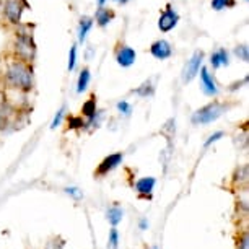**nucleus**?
<instances>
[{"label": "nucleus", "mask_w": 249, "mask_h": 249, "mask_svg": "<svg viewBox=\"0 0 249 249\" xmlns=\"http://www.w3.org/2000/svg\"><path fill=\"white\" fill-rule=\"evenodd\" d=\"M3 78H5V83L8 87L17 88L20 91H30L33 85H35L31 64L23 62V60L17 57H13L12 60L7 62Z\"/></svg>", "instance_id": "nucleus-1"}, {"label": "nucleus", "mask_w": 249, "mask_h": 249, "mask_svg": "<svg viewBox=\"0 0 249 249\" xmlns=\"http://www.w3.org/2000/svg\"><path fill=\"white\" fill-rule=\"evenodd\" d=\"M227 103H220V101H212L209 105H205L204 107L197 109L192 116V122L194 124H210V122L217 121L225 111L228 109Z\"/></svg>", "instance_id": "nucleus-2"}, {"label": "nucleus", "mask_w": 249, "mask_h": 249, "mask_svg": "<svg viewBox=\"0 0 249 249\" xmlns=\"http://www.w3.org/2000/svg\"><path fill=\"white\" fill-rule=\"evenodd\" d=\"M35 53H36V48H35V43H33L31 36L25 35V33L18 35L15 41V57L26 64H31L33 59H35Z\"/></svg>", "instance_id": "nucleus-3"}, {"label": "nucleus", "mask_w": 249, "mask_h": 249, "mask_svg": "<svg viewBox=\"0 0 249 249\" xmlns=\"http://www.w3.org/2000/svg\"><path fill=\"white\" fill-rule=\"evenodd\" d=\"M122 158H124V155H122L121 152L107 155V157L103 158L101 163L98 164V168L95 170V176L96 178H103V176L109 175L112 170H116V168L122 163Z\"/></svg>", "instance_id": "nucleus-4"}, {"label": "nucleus", "mask_w": 249, "mask_h": 249, "mask_svg": "<svg viewBox=\"0 0 249 249\" xmlns=\"http://www.w3.org/2000/svg\"><path fill=\"white\" fill-rule=\"evenodd\" d=\"M26 8V2L25 0H7L5 2V17L7 20L13 23V25H18L21 21V13Z\"/></svg>", "instance_id": "nucleus-5"}, {"label": "nucleus", "mask_w": 249, "mask_h": 249, "mask_svg": "<svg viewBox=\"0 0 249 249\" xmlns=\"http://www.w3.org/2000/svg\"><path fill=\"white\" fill-rule=\"evenodd\" d=\"M178 21H179V15L173 10L171 5H168L166 8H164V12L160 15V20H158V28L160 31L163 33H168L171 31L173 28H175L178 25Z\"/></svg>", "instance_id": "nucleus-6"}, {"label": "nucleus", "mask_w": 249, "mask_h": 249, "mask_svg": "<svg viewBox=\"0 0 249 249\" xmlns=\"http://www.w3.org/2000/svg\"><path fill=\"white\" fill-rule=\"evenodd\" d=\"M202 60H204V53H202V51H196L194 55L191 57V60H187V65L184 69V75H182V80H184L186 83L191 82V80L199 73Z\"/></svg>", "instance_id": "nucleus-7"}, {"label": "nucleus", "mask_w": 249, "mask_h": 249, "mask_svg": "<svg viewBox=\"0 0 249 249\" xmlns=\"http://www.w3.org/2000/svg\"><path fill=\"white\" fill-rule=\"evenodd\" d=\"M200 87H202V91H204L207 96H217L218 87L207 67H200Z\"/></svg>", "instance_id": "nucleus-8"}, {"label": "nucleus", "mask_w": 249, "mask_h": 249, "mask_svg": "<svg viewBox=\"0 0 249 249\" xmlns=\"http://www.w3.org/2000/svg\"><path fill=\"white\" fill-rule=\"evenodd\" d=\"M135 59H137V54H135V51L132 48H129V46L121 44L119 48L116 49V60L121 67H130V65L135 62Z\"/></svg>", "instance_id": "nucleus-9"}, {"label": "nucleus", "mask_w": 249, "mask_h": 249, "mask_svg": "<svg viewBox=\"0 0 249 249\" xmlns=\"http://www.w3.org/2000/svg\"><path fill=\"white\" fill-rule=\"evenodd\" d=\"M150 54H152L155 59L164 60V59L171 57L173 48H171V44L168 43V41L158 39V41H155V43H153L152 46H150Z\"/></svg>", "instance_id": "nucleus-10"}, {"label": "nucleus", "mask_w": 249, "mask_h": 249, "mask_svg": "<svg viewBox=\"0 0 249 249\" xmlns=\"http://www.w3.org/2000/svg\"><path fill=\"white\" fill-rule=\"evenodd\" d=\"M155 184H157V179L152 176L140 178V179L135 182V191H137L140 199H150V197H152V192L155 189Z\"/></svg>", "instance_id": "nucleus-11"}, {"label": "nucleus", "mask_w": 249, "mask_h": 249, "mask_svg": "<svg viewBox=\"0 0 249 249\" xmlns=\"http://www.w3.org/2000/svg\"><path fill=\"white\" fill-rule=\"evenodd\" d=\"M106 218H107V222L111 223V227L116 228L117 225L122 222V218H124V210H122L119 205H112V207L107 209Z\"/></svg>", "instance_id": "nucleus-12"}, {"label": "nucleus", "mask_w": 249, "mask_h": 249, "mask_svg": "<svg viewBox=\"0 0 249 249\" xmlns=\"http://www.w3.org/2000/svg\"><path fill=\"white\" fill-rule=\"evenodd\" d=\"M228 62L230 60H228L227 49H218L210 55V64H212L213 69H218V67H222V65H228Z\"/></svg>", "instance_id": "nucleus-13"}, {"label": "nucleus", "mask_w": 249, "mask_h": 249, "mask_svg": "<svg viewBox=\"0 0 249 249\" xmlns=\"http://www.w3.org/2000/svg\"><path fill=\"white\" fill-rule=\"evenodd\" d=\"M82 117H87L88 121H93L96 117V98H95V95H91L90 100L82 106Z\"/></svg>", "instance_id": "nucleus-14"}, {"label": "nucleus", "mask_w": 249, "mask_h": 249, "mask_svg": "<svg viewBox=\"0 0 249 249\" xmlns=\"http://www.w3.org/2000/svg\"><path fill=\"white\" fill-rule=\"evenodd\" d=\"M116 17V13L111 10V8H100V10L96 12V23H98V26H106L107 23H109L112 18Z\"/></svg>", "instance_id": "nucleus-15"}, {"label": "nucleus", "mask_w": 249, "mask_h": 249, "mask_svg": "<svg viewBox=\"0 0 249 249\" xmlns=\"http://www.w3.org/2000/svg\"><path fill=\"white\" fill-rule=\"evenodd\" d=\"M93 25V20L90 17H83L82 20H80V28H78V41L80 43H83L87 37V33L90 31V28Z\"/></svg>", "instance_id": "nucleus-16"}, {"label": "nucleus", "mask_w": 249, "mask_h": 249, "mask_svg": "<svg viewBox=\"0 0 249 249\" xmlns=\"http://www.w3.org/2000/svg\"><path fill=\"white\" fill-rule=\"evenodd\" d=\"M88 83H90V69L85 67L82 70L78 77V82H77V91L78 93H83L88 88Z\"/></svg>", "instance_id": "nucleus-17"}, {"label": "nucleus", "mask_w": 249, "mask_h": 249, "mask_svg": "<svg viewBox=\"0 0 249 249\" xmlns=\"http://www.w3.org/2000/svg\"><path fill=\"white\" fill-rule=\"evenodd\" d=\"M119 248V231L117 228L112 227L109 230V236H107V249H117Z\"/></svg>", "instance_id": "nucleus-18"}, {"label": "nucleus", "mask_w": 249, "mask_h": 249, "mask_svg": "<svg viewBox=\"0 0 249 249\" xmlns=\"http://www.w3.org/2000/svg\"><path fill=\"white\" fill-rule=\"evenodd\" d=\"M67 127L69 129H82V127H85V121H83L82 116H69Z\"/></svg>", "instance_id": "nucleus-19"}, {"label": "nucleus", "mask_w": 249, "mask_h": 249, "mask_svg": "<svg viewBox=\"0 0 249 249\" xmlns=\"http://www.w3.org/2000/svg\"><path fill=\"white\" fill-rule=\"evenodd\" d=\"M236 5V0H212L213 10H223V8H233Z\"/></svg>", "instance_id": "nucleus-20"}, {"label": "nucleus", "mask_w": 249, "mask_h": 249, "mask_svg": "<svg viewBox=\"0 0 249 249\" xmlns=\"http://www.w3.org/2000/svg\"><path fill=\"white\" fill-rule=\"evenodd\" d=\"M135 93H137V95H140V96H150V95H153V87H152V82H145L142 87L135 90Z\"/></svg>", "instance_id": "nucleus-21"}, {"label": "nucleus", "mask_w": 249, "mask_h": 249, "mask_svg": "<svg viewBox=\"0 0 249 249\" xmlns=\"http://www.w3.org/2000/svg\"><path fill=\"white\" fill-rule=\"evenodd\" d=\"M236 248H238V249H249V234H248L246 230L239 233V238H238V244H236Z\"/></svg>", "instance_id": "nucleus-22"}, {"label": "nucleus", "mask_w": 249, "mask_h": 249, "mask_svg": "<svg viewBox=\"0 0 249 249\" xmlns=\"http://www.w3.org/2000/svg\"><path fill=\"white\" fill-rule=\"evenodd\" d=\"M234 54L238 55L239 59L243 60V62H248V59H249V54H248V46H238V48H234Z\"/></svg>", "instance_id": "nucleus-23"}, {"label": "nucleus", "mask_w": 249, "mask_h": 249, "mask_svg": "<svg viewBox=\"0 0 249 249\" xmlns=\"http://www.w3.org/2000/svg\"><path fill=\"white\" fill-rule=\"evenodd\" d=\"M75 62H77V46H72L69 54V70L75 69Z\"/></svg>", "instance_id": "nucleus-24"}, {"label": "nucleus", "mask_w": 249, "mask_h": 249, "mask_svg": "<svg viewBox=\"0 0 249 249\" xmlns=\"http://www.w3.org/2000/svg\"><path fill=\"white\" fill-rule=\"evenodd\" d=\"M117 111L122 112V114H125V116H129L130 112H132V107H130L129 103H125V101H119V103H117Z\"/></svg>", "instance_id": "nucleus-25"}, {"label": "nucleus", "mask_w": 249, "mask_h": 249, "mask_svg": "<svg viewBox=\"0 0 249 249\" xmlns=\"http://www.w3.org/2000/svg\"><path fill=\"white\" fill-rule=\"evenodd\" d=\"M65 192H67L69 196H72L73 199H82V197H83V192L80 189H77V187H67Z\"/></svg>", "instance_id": "nucleus-26"}, {"label": "nucleus", "mask_w": 249, "mask_h": 249, "mask_svg": "<svg viewBox=\"0 0 249 249\" xmlns=\"http://www.w3.org/2000/svg\"><path fill=\"white\" fill-rule=\"evenodd\" d=\"M5 109V107H3ZM3 109H0V130H3L8 125V116L7 112H3Z\"/></svg>", "instance_id": "nucleus-27"}, {"label": "nucleus", "mask_w": 249, "mask_h": 249, "mask_svg": "<svg viewBox=\"0 0 249 249\" xmlns=\"http://www.w3.org/2000/svg\"><path fill=\"white\" fill-rule=\"evenodd\" d=\"M223 135H225L223 132H215L213 135H210V137H209V140H207V142L204 143V147L207 148V147H209L210 143H213V142H217V140H220V139H222Z\"/></svg>", "instance_id": "nucleus-28"}, {"label": "nucleus", "mask_w": 249, "mask_h": 249, "mask_svg": "<svg viewBox=\"0 0 249 249\" xmlns=\"http://www.w3.org/2000/svg\"><path fill=\"white\" fill-rule=\"evenodd\" d=\"M62 116H64V107H62V109H60V111L57 112V116L54 117V121H53V125H51V127H53V129H55V127H57V125L60 124V121H62Z\"/></svg>", "instance_id": "nucleus-29"}, {"label": "nucleus", "mask_w": 249, "mask_h": 249, "mask_svg": "<svg viewBox=\"0 0 249 249\" xmlns=\"http://www.w3.org/2000/svg\"><path fill=\"white\" fill-rule=\"evenodd\" d=\"M147 227H148V222L147 220H142V222H140V230H145Z\"/></svg>", "instance_id": "nucleus-30"}, {"label": "nucleus", "mask_w": 249, "mask_h": 249, "mask_svg": "<svg viewBox=\"0 0 249 249\" xmlns=\"http://www.w3.org/2000/svg\"><path fill=\"white\" fill-rule=\"evenodd\" d=\"M105 2H106V0H98V7H103V5H105Z\"/></svg>", "instance_id": "nucleus-31"}, {"label": "nucleus", "mask_w": 249, "mask_h": 249, "mask_svg": "<svg viewBox=\"0 0 249 249\" xmlns=\"http://www.w3.org/2000/svg\"><path fill=\"white\" fill-rule=\"evenodd\" d=\"M119 2H121V3H125V2H127V0H119Z\"/></svg>", "instance_id": "nucleus-32"}, {"label": "nucleus", "mask_w": 249, "mask_h": 249, "mask_svg": "<svg viewBox=\"0 0 249 249\" xmlns=\"http://www.w3.org/2000/svg\"><path fill=\"white\" fill-rule=\"evenodd\" d=\"M152 249H160V248H158V246H153Z\"/></svg>", "instance_id": "nucleus-33"}]
</instances>
